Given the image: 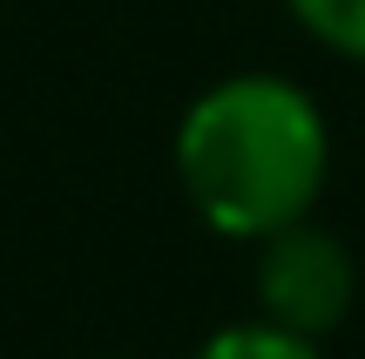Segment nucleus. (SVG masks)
Segmentation results:
<instances>
[{
  "mask_svg": "<svg viewBox=\"0 0 365 359\" xmlns=\"http://www.w3.org/2000/svg\"><path fill=\"white\" fill-rule=\"evenodd\" d=\"M331 176V122L291 75H223L176 122L182 203L217 238H271L318 211Z\"/></svg>",
  "mask_w": 365,
  "mask_h": 359,
  "instance_id": "nucleus-1",
  "label": "nucleus"
},
{
  "mask_svg": "<svg viewBox=\"0 0 365 359\" xmlns=\"http://www.w3.org/2000/svg\"><path fill=\"white\" fill-rule=\"evenodd\" d=\"M257 305L264 319L291 325L304 339H325L352 319L359 305V258L339 231H325L318 217L257 238Z\"/></svg>",
  "mask_w": 365,
  "mask_h": 359,
  "instance_id": "nucleus-2",
  "label": "nucleus"
},
{
  "mask_svg": "<svg viewBox=\"0 0 365 359\" xmlns=\"http://www.w3.org/2000/svg\"><path fill=\"white\" fill-rule=\"evenodd\" d=\"M190 359H325V346L257 312V319L217 325V333H210V339H203V346H196Z\"/></svg>",
  "mask_w": 365,
  "mask_h": 359,
  "instance_id": "nucleus-3",
  "label": "nucleus"
},
{
  "mask_svg": "<svg viewBox=\"0 0 365 359\" xmlns=\"http://www.w3.org/2000/svg\"><path fill=\"white\" fill-rule=\"evenodd\" d=\"M284 14L318 48H331V54L365 68V0H284Z\"/></svg>",
  "mask_w": 365,
  "mask_h": 359,
  "instance_id": "nucleus-4",
  "label": "nucleus"
}]
</instances>
